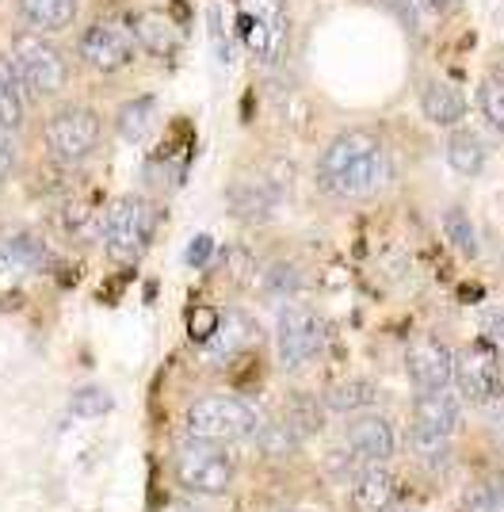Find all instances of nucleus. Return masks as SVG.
<instances>
[{
	"label": "nucleus",
	"instance_id": "f257e3e1",
	"mask_svg": "<svg viewBox=\"0 0 504 512\" xmlns=\"http://www.w3.org/2000/svg\"><path fill=\"white\" fill-rule=\"evenodd\" d=\"M386 150L371 130H340L317 161V184L340 199H363L386 184Z\"/></svg>",
	"mask_w": 504,
	"mask_h": 512
},
{
	"label": "nucleus",
	"instance_id": "f03ea898",
	"mask_svg": "<svg viewBox=\"0 0 504 512\" xmlns=\"http://www.w3.org/2000/svg\"><path fill=\"white\" fill-rule=\"evenodd\" d=\"M264 428L260 409L237 394H203L188 406V432L214 444H245Z\"/></svg>",
	"mask_w": 504,
	"mask_h": 512
},
{
	"label": "nucleus",
	"instance_id": "7ed1b4c3",
	"mask_svg": "<svg viewBox=\"0 0 504 512\" xmlns=\"http://www.w3.org/2000/svg\"><path fill=\"white\" fill-rule=\"evenodd\" d=\"M157 226V207L142 195H119L100 218V237L111 260L119 264H138L146 256Z\"/></svg>",
	"mask_w": 504,
	"mask_h": 512
},
{
	"label": "nucleus",
	"instance_id": "20e7f679",
	"mask_svg": "<svg viewBox=\"0 0 504 512\" xmlns=\"http://www.w3.org/2000/svg\"><path fill=\"white\" fill-rule=\"evenodd\" d=\"M172 470L184 490L203 493V497H218L230 490L233 482V459L222 451V444L203 440V436L180 440V448L172 455Z\"/></svg>",
	"mask_w": 504,
	"mask_h": 512
},
{
	"label": "nucleus",
	"instance_id": "39448f33",
	"mask_svg": "<svg viewBox=\"0 0 504 512\" xmlns=\"http://www.w3.org/2000/svg\"><path fill=\"white\" fill-rule=\"evenodd\" d=\"M12 65H16L27 92H35V96H54L69 81V65L58 54V46L46 43L39 31H16L12 35Z\"/></svg>",
	"mask_w": 504,
	"mask_h": 512
},
{
	"label": "nucleus",
	"instance_id": "423d86ee",
	"mask_svg": "<svg viewBox=\"0 0 504 512\" xmlns=\"http://www.w3.org/2000/svg\"><path fill=\"white\" fill-rule=\"evenodd\" d=\"M451 383H455V394H459L462 402H470V406H497L504 394L497 344L489 341L466 344L459 356H455Z\"/></svg>",
	"mask_w": 504,
	"mask_h": 512
},
{
	"label": "nucleus",
	"instance_id": "0eeeda50",
	"mask_svg": "<svg viewBox=\"0 0 504 512\" xmlns=\"http://www.w3.org/2000/svg\"><path fill=\"white\" fill-rule=\"evenodd\" d=\"M325 352V321L314 310H283L279 325H275V356L287 371H302L310 367Z\"/></svg>",
	"mask_w": 504,
	"mask_h": 512
},
{
	"label": "nucleus",
	"instance_id": "6e6552de",
	"mask_svg": "<svg viewBox=\"0 0 504 512\" xmlns=\"http://www.w3.org/2000/svg\"><path fill=\"white\" fill-rule=\"evenodd\" d=\"M100 146V119L88 107H65L46 127V150L58 165H77Z\"/></svg>",
	"mask_w": 504,
	"mask_h": 512
},
{
	"label": "nucleus",
	"instance_id": "1a4fd4ad",
	"mask_svg": "<svg viewBox=\"0 0 504 512\" xmlns=\"http://www.w3.org/2000/svg\"><path fill=\"white\" fill-rule=\"evenodd\" d=\"M241 27L252 58L260 62L279 58L287 46V0H245Z\"/></svg>",
	"mask_w": 504,
	"mask_h": 512
},
{
	"label": "nucleus",
	"instance_id": "9d476101",
	"mask_svg": "<svg viewBox=\"0 0 504 512\" xmlns=\"http://www.w3.org/2000/svg\"><path fill=\"white\" fill-rule=\"evenodd\" d=\"M344 444L340 448L348 451L356 463H386L394 451H398V436H394V428L386 417H378V413H356L348 425H344V436H340Z\"/></svg>",
	"mask_w": 504,
	"mask_h": 512
},
{
	"label": "nucleus",
	"instance_id": "9b49d317",
	"mask_svg": "<svg viewBox=\"0 0 504 512\" xmlns=\"http://www.w3.org/2000/svg\"><path fill=\"white\" fill-rule=\"evenodd\" d=\"M405 371H409V379L417 386V394L420 390H443V386H451L455 356L436 337H417L405 348Z\"/></svg>",
	"mask_w": 504,
	"mask_h": 512
},
{
	"label": "nucleus",
	"instance_id": "f8f14e48",
	"mask_svg": "<svg viewBox=\"0 0 504 512\" xmlns=\"http://www.w3.org/2000/svg\"><path fill=\"white\" fill-rule=\"evenodd\" d=\"M462 421V398L443 386V390H420L413 402V432L420 436H451Z\"/></svg>",
	"mask_w": 504,
	"mask_h": 512
},
{
	"label": "nucleus",
	"instance_id": "ddd939ff",
	"mask_svg": "<svg viewBox=\"0 0 504 512\" xmlns=\"http://www.w3.org/2000/svg\"><path fill=\"white\" fill-rule=\"evenodd\" d=\"M130 54H134L130 35H123V31L111 27V23H92L81 35V58L92 65V69H100V73L123 69V65L130 62Z\"/></svg>",
	"mask_w": 504,
	"mask_h": 512
},
{
	"label": "nucleus",
	"instance_id": "4468645a",
	"mask_svg": "<svg viewBox=\"0 0 504 512\" xmlns=\"http://www.w3.org/2000/svg\"><path fill=\"white\" fill-rule=\"evenodd\" d=\"M390 505H394V478H390V470H382V463L359 467V474L352 478V509L390 512Z\"/></svg>",
	"mask_w": 504,
	"mask_h": 512
},
{
	"label": "nucleus",
	"instance_id": "2eb2a0df",
	"mask_svg": "<svg viewBox=\"0 0 504 512\" xmlns=\"http://www.w3.org/2000/svg\"><path fill=\"white\" fill-rule=\"evenodd\" d=\"M420 111L436 123V127H455L466 119V96L447 81H424L420 88Z\"/></svg>",
	"mask_w": 504,
	"mask_h": 512
},
{
	"label": "nucleus",
	"instance_id": "dca6fc26",
	"mask_svg": "<svg viewBox=\"0 0 504 512\" xmlns=\"http://www.w3.org/2000/svg\"><path fill=\"white\" fill-rule=\"evenodd\" d=\"M207 344L214 356L230 360V356H237V352H245V348L256 344V321L249 314H241V310H226L218 318V329H214V337Z\"/></svg>",
	"mask_w": 504,
	"mask_h": 512
},
{
	"label": "nucleus",
	"instance_id": "f3484780",
	"mask_svg": "<svg viewBox=\"0 0 504 512\" xmlns=\"http://www.w3.org/2000/svg\"><path fill=\"white\" fill-rule=\"evenodd\" d=\"M485 161H489V153H485L482 138L474 130H455L447 138V165L459 172V176H466V180L482 176Z\"/></svg>",
	"mask_w": 504,
	"mask_h": 512
},
{
	"label": "nucleus",
	"instance_id": "a211bd4d",
	"mask_svg": "<svg viewBox=\"0 0 504 512\" xmlns=\"http://www.w3.org/2000/svg\"><path fill=\"white\" fill-rule=\"evenodd\" d=\"M20 12L35 31H62L77 20V0H20Z\"/></svg>",
	"mask_w": 504,
	"mask_h": 512
},
{
	"label": "nucleus",
	"instance_id": "6ab92c4d",
	"mask_svg": "<svg viewBox=\"0 0 504 512\" xmlns=\"http://www.w3.org/2000/svg\"><path fill=\"white\" fill-rule=\"evenodd\" d=\"M130 35L153 54H172L176 50V27L161 12H138L134 23H130Z\"/></svg>",
	"mask_w": 504,
	"mask_h": 512
},
{
	"label": "nucleus",
	"instance_id": "aec40b11",
	"mask_svg": "<svg viewBox=\"0 0 504 512\" xmlns=\"http://www.w3.org/2000/svg\"><path fill=\"white\" fill-rule=\"evenodd\" d=\"M23 81L16 65L0 58V130H16L23 123Z\"/></svg>",
	"mask_w": 504,
	"mask_h": 512
},
{
	"label": "nucleus",
	"instance_id": "412c9836",
	"mask_svg": "<svg viewBox=\"0 0 504 512\" xmlns=\"http://www.w3.org/2000/svg\"><path fill=\"white\" fill-rule=\"evenodd\" d=\"M157 123V100L153 96H138V100H126L119 111V134L126 142H142L149 130Z\"/></svg>",
	"mask_w": 504,
	"mask_h": 512
},
{
	"label": "nucleus",
	"instance_id": "4be33fe9",
	"mask_svg": "<svg viewBox=\"0 0 504 512\" xmlns=\"http://www.w3.org/2000/svg\"><path fill=\"white\" fill-rule=\"evenodd\" d=\"M462 512H504V474H485L462 490Z\"/></svg>",
	"mask_w": 504,
	"mask_h": 512
},
{
	"label": "nucleus",
	"instance_id": "5701e85b",
	"mask_svg": "<svg viewBox=\"0 0 504 512\" xmlns=\"http://www.w3.org/2000/svg\"><path fill=\"white\" fill-rule=\"evenodd\" d=\"M378 398V390L367 379H344L340 386H333L329 390V409L333 413H363V409H371Z\"/></svg>",
	"mask_w": 504,
	"mask_h": 512
},
{
	"label": "nucleus",
	"instance_id": "b1692460",
	"mask_svg": "<svg viewBox=\"0 0 504 512\" xmlns=\"http://www.w3.org/2000/svg\"><path fill=\"white\" fill-rule=\"evenodd\" d=\"M0 253L8 256L20 272H35L42 264V241L35 234H27V230H12V234H4V245H0Z\"/></svg>",
	"mask_w": 504,
	"mask_h": 512
},
{
	"label": "nucleus",
	"instance_id": "393cba45",
	"mask_svg": "<svg viewBox=\"0 0 504 512\" xmlns=\"http://www.w3.org/2000/svg\"><path fill=\"white\" fill-rule=\"evenodd\" d=\"M474 104L482 111V119L489 127L504 134V77H485L482 85H478V96H474Z\"/></svg>",
	"mask_w": 504,
	"mask_h": 512
},
{
	"label": "nucleus",
	"instance_id": "a878e982",
	"mask_svg": "<svg viewBox=\"0 0 504 512\" xmlns=\"http://www.w3.org/2000/svg\"><path fill=\"white\" fill-rule=\"evenodd\" d=\"M443 230L451 237V245L459 249L462 256H474L478 253V237H474V222H470V214L459 211V207H451V211L443 214Z\"/></svg>",
	"mask_w": 504,
	"mask_h": 512
},
{
	"label": "nucleus",
	"instance_id": "bb28decb",
	"mask_svg": "<svg viewBox=\"0 0 504 512\" xmlns=\"http://www.w3.org/2000/svg\"><path fill=\"white\" fill-rule=\"evenodd\" d=\"M394 20L405 27V31H413V35H420V27H424V16L432 12L428 8V0H378Z\"/></svg>",
	"mask_w": 504,
	"mask_h": 512
},
{
	"label": "nucleus",
	"instance_id": "cd10ccee",
	"mask_svg": "<svg viewBox=\"0 0 504 512\" xmlns=\"http://www.w3.org/2000/svg\"><path fill=\"white\" fill-rule=\"evenodd\" d=\"M107 409H111V398H107L104 390H96V386L73 394V413H77V417H100Z\"/></svg>",
	"mask_w": 504,
	"mask_h": 512
},
{
	"label": "nucleus",
	"instance_id": "c85d7f7f",
	"mask_svg": "<svg viewBox=\"0 0 504 512\" xmlns=\"http://www.w3.org/2000/svg\"><path fill=\"white\" fill-rule=\"evenodd\" d=\"M218 310H210V306H199L195 314H191V321H188V333L195 337L199 344H207L210 337H214V329H218Z\"/></svg>",
	"mask_w": 504,
	"mask_h": 512
},
{
	"label": "nucleus",
	"instance_id": "c756f323",
	"mask_svg": "<svg viewBox=\"0 0 504 512\" xmlns=\"http://www.w3.org/2000/svg\"><path fill=\"white\" fill-rule=\"evenodd\" d=\"M16 161H20V150L12 142V130H0V184L16 172Z\"/></svg>",
	"mask_w": 504,
	"mask_h": 512
},
{
	"label": "nucleus",
	"instance_id": "7c9ffc66",
	"mask_svg": "<svg viewBox=\"0 0 504 512\" xmlns=\"http://www.w3.org/2000/svg\"><path fill=\"white\" fill-rule=\"evenodd\" d=\"M210 253H214V241H210L207 234H199L188 245V264H191V268H203V264L210 260Z\"/></svg>",
	"mask_w": 504,
	"mask_h": 512
},
{
	"label": "nucleus",
	"instance_id": "2f4dec72",
	"mask_svg": "<svg viewBox=\"0 0 504 512\" xmlns=\"http://www.w3.org/2000/svg\"><path fill=\"white\" fill-rule=\"evenodd\" d=\"M489 432H493V444L504 448V398L493 406V413H489Z\"/></svg>",
	"mask_w": 504,
	"mask_h": 512
},
{
	"label": "nucleus",
	"instance_id": "473e14b6",
	"mask_svg": "<svg viewBox=\"0 0 504 512\" xmlns=\"http://www.w3.org/2000/svg\"><path fill=\"white\" fill-rule=\"evenodd\" d=\"M20 276H23L20 268H16V264H12L8 256L0 253V287H8V283H16V279H20Z\"/></svg>",
	"mask_w": 504,
	"mask_h": 512
},
{
	"label": "nucleus",
	"instance_id": "72a5a7b5",
	"mask_svg": "<svg viewBox=\"0 0 504 512\" xmlns=\"http://www.w3.org/2000/svg\"><path fill=\"white\" fill-rule=\"evenodd\" d=\"M489 329H493L497 341H504V314H493V318H489Z\"/></svg>",
	"mask_w": 504,
	"mask_h": 512
},
{
	"label": "nucleus",
	"instance_id": "f704fd0d",
	"mask_svg": "<svg viewBox=\"0 0 504 512\" xmlns=\"http://www.w3.org/2000/svg\"><path fill=\"white\" fill-rule=\"evenodd\" d=\"M462 0H428V8H436V12H451V8H459Z\"/></svg>",
	"mask_w": 504,
	"mask_h": 512
},
{
	"label": "nucleus",
	"instance_id": "c9c22d12",
	"mask_svg": "<svg viewBox=\"0 0 504 512\" xmlns=\"http://www.w3.org/2000/svg\"><path fill=\"white\" fill-rule=\"evenodd\" d=\"M161 512H199V509H191V505H184V501H172V505H165Z\"/></svg>",
	"mask_w": 504,
	"mask_h": 512
}]
</instances>
